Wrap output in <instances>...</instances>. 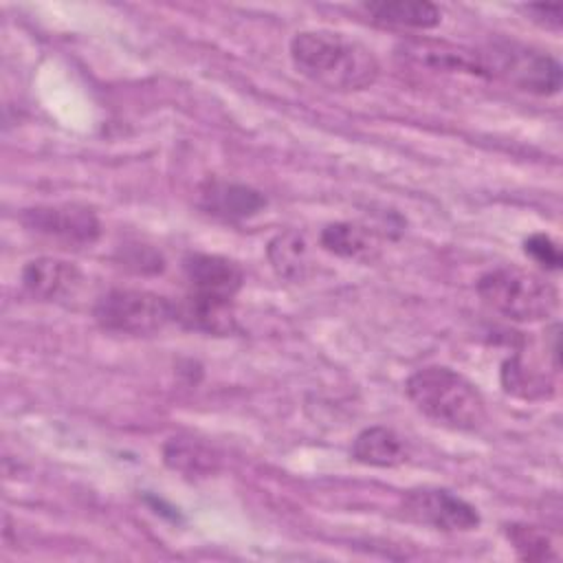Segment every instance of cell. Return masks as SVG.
<instances>
[{
	"instance_id": "cell-1",
	"label": "cell",
	"mask_w": 563,
	"mask_h": 563,
	"mask_svg": "<svg viewBox=\"0 0 563 563\" xmlns=\"http://www.w3.org/2000/svg\"><path fill=\"white\" fill-rule=\"evenodd\" d=\"M290 59L299 75L334 92L365 90L380 73V64L367 46L334 31L297 33L290 40Z\"/></svg>"
},
{
	"instance_id": "cell-2",
	"label": "cell",
	"mask_w": 563,
	"mask_h": 563,
	"mask_svg": "<svg viewBox=\"0 0 563 563\" xmlns=\"http://www.w3.org/2000/svg\"><path fill=\"white\" fill-rule=\"evenodd\" d=\"M407 398L435 424L473 431L486 420V402L479 389L462 374L444 365L416 369L405 383Z\"/></svg>"
},
{
	"instance_id": "cell-3",
	"label": "cell",
	"mask_w": 563,
	"mask_h": 563,
	"mask_svg": "<svg viewBox=\"0 0 563 563\" xmlns=\"http://www.w3.org/2000/svg\"><path fill=\"white\" fill-rule=\"evenodd\" d=\"M477 295L488 308L519 323L548 319L559 308V290L545 277L519 266L484 273L477 279Z\"/></svg>"
},
{
	"instance_id": "cell-4",
	"label": "cell",
	"mask_w": 563,
	"mask_h": 563,
	"mask_svg": "<svg viewBox=\"0 0 563 563\" xmlns=\"http://www.w3.org/2000/svg\"><path fill=\"white\" fill-rule=\"evenodd\" d=\"M92 314L110 334L150 336L174 321V301L143 288H112L97 299Z\"/></svg>"
},
{
	"instance_id": "cell-5",
	"label": "cell",
	"mask_w": 563,
	"mask_h": 563,
	"mask_svg": "<svg viewBox=\"0 0 563 563\" xmlns=\"http://www.w3.org/2000/svg\"><path fill=\"white\" fill-rule=\"evenodd\" d=\"M488 77H501L519 90L532 95H556L561 90V64L528 44L499 40L479 51Z\"/></svg>"
},
{
	"instance_id": "cell-6",
	"label": "cell",
	"mask_w": 563,
	"mask_h": 563,
	"mask_svg": "<svg viewBox=\"0 0 563 563\" xmlns=\"http://www.w3.org/2000/svg\"><path fill=\"white\" fill-rule=\"evenodd\" d=\"M405 519L442 532H468L479 526L473 504L446 488H413L400 501Z\"/></svg>"
},
{
	"instance_id": "cell-7",
	"label": "cell",
	"mask_w": 563,
	"mask_h": 563,
	"mask_svg": "<svg viewBox=\"0 0 563 563\" xmlns=\"http://www.w3.org/2000/svg\"><path fill=\"white\" fill-rule=\"evenodd\" d=\"M22 222L35 233L73 246H88L101 235V224L97 216L90 209L77 205L24 209Z\"/></svg>"
},
{
	"instance_id": "cell-8",
	"label": "cell",
	"mask_w": 563,
	"mask_h": 563,
	"mask_svg": "<svg viewBox=\"0 0 563 563\" xmlns=\"http://www.w3.org/2000/svg\"><path fill=\"white\" fill-rule=\"evenodd\" d=\"M396 57L418 70L431 73H466L488 77L477 51H466L438 40H409L396 48Z\"/></svg>"
},
{
	"instance_id": "cell-9",
	"label": "cell",
	"mask_w": 563,
	"mask_h": 563,
	"mask_svg": "<svg viewBox=\"0 0 563 563\" xmlns=\"http://www.w3.org/2000/svg\"><path fill=\"white\" fill-rule=\"evenodd\" d=\"M183 275L187 282V292L227 301H233L244 282V273L238 262L213 253L185 255Z\"/></svg>"
},
{
	"instance_id": "cell-10",
	"label": "cell",
	"mask_w": 563,
	"mask_h": 563,
	"mask_svg": "<svg viewBox=\"0 0 563 563\" xmlns=\"http://www.w3.org/2000/svg\"><path fill=\"white\" fill-rule=\"evenodd\" d=\"M198 205L222 220H246L266 207V196L242 183L209 178L198 189Z\"/></svg>"
},
{
	"instance_id": "cell-11",
	"label": "cell",
	"mask_w": 563,
	"mask_h": 563,
	"mask_svg": "<svg viewBox=\"0 0 563 563\" xmlns=\"http://www.w3.org/2000/svg\"><path fill=\"white\" fill-rule=\"evenodd\" d=\"M81 271L57 257H37L22 268V288L40 301H59L73 297L81 286Z\"/></svg>"
},
{
	"instance_id": "cell-12",
	"label": "cell",
	"mask_w": 563,
	"mask_h": 563,
	"mask_svg": "<svg viewBox=\"0 0 563 563\" xmlns=\"http://www.w3.org/2000/svg\"><path fill=\"white\" fill-rule=\"evenodd\" d=\"M174 321L187 330L213 336L231 334L238 328L233 301L213 299L196 292H187L183 299L174 301Z\"/></svg>"
},
{
	"instance_id": "cell-13",
	"label": "cell",
	"mask_w": 563,
	"mask_h": 563,
	"mask_svg": "<svg viewBox=\"0 0 563 563\" xmlns=\"http://www.w3.org/2000/svg\"><path fill=\"white\" fill-rule=\"evenodd\" d=\"M163 460L187 479H205L220 471L222 455L194 435H174L163 444Z\"/></svg>"
},
{
	"instance_id": "cell-14",
	"label": "cell",
	"mask_w": 563,
	"mask_h": 563,
	"mask_svg": "<svg viewBox=\"0 0 563 563\" xmlns=\"http://www.w3.org/2000/svg\"><path fill=\"white\" fill-rule=\"evenodd\" d=\"M319 242L323 251L343 260L372 262L380 253V242L376 233L356 222H332L323 227Z\"/></svg>"
},
{
	"instance_id": "cell-15",
	"label": "cell",
	"mask_w": 563,
	"mask_h": 563,
	"mask_svg": "<svg viewBox=\"0 0 563 563\" xmlns=\"http://www.w3.org/2000/svg\"><path fill=\"white\" fill-rule=\"evenodd\" d=\"M352 457L365 466L391 468L407 462L405 440L387 427H367L352 442Z\"/></svg>"
},
{
	"instance_id": "cell-16",
	"label": "cell",
	"mask_w": 563,
	"mask_h": 563,
	"mask_svg": "<svg viewBox=\"0 0 563 563\" xmlns=\"http://www.w3.org/2000/svg\"><path fill=\"white\" fill-rule=\"evenodd\" d=\"M372 20L398 26V29H433L440 24L442 13L433 2L427 0H380V2H367L363 7Z\"/></svg>"
},
{
	"instance_id": "cell-17",
	"label": "cell",
	"mask_w": 563,
	"mask_h": 563,
	"mask_svg": "<svg viewBox=\"0 0 563 563\" xmlns=\"http://www.w3.org/2000/svg\"><path fill=\"white\" fill-rule=\"evenodd\" d=\"M266 255H268L273 271L288 282H301V279H306V275L310 271L308 242H306L303 233H299L295 229L277 233L268 242Z\"/></svg>"
},
{
	"instance_id": "cell-18",
	"label": "cell",
	"mask_w": 563,
	"mask_h": 563,
	"mask_svg": "<svg viewBox=\"0 0 563 563\" xmlns=\"http://www.w3.org/2000/svg\"><path fill=\"white\" fill-rule=\"evenodd\" d=\"M501 385L508 394L523 398V400H537L548 398L552 394V383L545 374L528 367L521 356H512L504 361L501 365Z\"/></svg>"
},
{
	"instance_id": "cell-19",
	"label": "cell",
	"mask_w": 563,
	"mask_h": 563,
	"mask_svg": "<svg viewBox=\"0 0 563 563\" xmlns=\"http://www.w3.org/2000/svg\"><path fill=\"white\" fill-rule=\"evenodd\" d=\"M506 539L515 548L517 556L523 561H550L556 559L550 537L543 528L528 526V523H510L506 526Z\"/></svg>"
},
{
	"instance_id": "cell-20",
	"label": "cell",
	"mask_w": 563,
	"mask_h": 563,
	"mask_svg": "<svg viewBox=\"0 0 563 563\" xmlns=\"http://www.w3.org/2000/svg\"><path fill=\"white\" fill-rule=\"evenodd\" d=\"M523 251L530 255L539 266L548 271H559L561 268V249L559 244L545 235V233H532L523 240Z\"/></svg>"
},
{
	"instance_id": "cell-21",
	"label": "cell",
	"mask_w": 563,
	"mask_h": 563,
	"mask_svg": "<svg viewBox=\"0 0 563 563\" xmlns=\"http://www.w3.org/2000/svg\"><path fill=\"white\" fill-rule=\"evenodd\" d=\"M526 11V15H530V20L539 22L545 29H561L563 22V9L561 4H526L521 7Z\"/></svg>"
}]
</instances>
